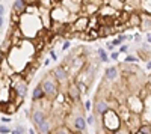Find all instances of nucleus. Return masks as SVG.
<instances>
[{
  "label": "nucleus",
  "instance_id": "nucleus-7",
  "mask_svg": "<svg viewBox=\"0 0 151 134\" xmlns=\"http://www.w3.org/2000/svg\"><path fill=\"white\" fill-rule=\"evenodd\" d=\"M142 124H144V120H142V116L141 115H134V113H132V116H130V119L125 122L124 125L127 127L133 134L136 133V131H139V128L142 127Z\"/></svg>",
  "mask_w": 151,
  "mask_h": 134
},
{
  "label": "nucleus",
  "instance_id": "nucleus-21",
  "mask_svg": "<svg viewBox=\"0 0 151 134\" xmlns=\"http://www.w3.org/2000/svg\"><path fill=\"white\" fill-rule=\"evenodd\" d=\"M44 98H47V96H45V92H44L41 83H40V84H36V88L33 89L32 100H33V101H41V100H44Z\"/></svg>",
  "mask_w": 151,
  "mask_h": 134
},
{
  "label": "nucleus",
  "instance_id": "nucleus-37",
  "mask_svg": "<svg viewBox=\"0 0 151 134\" xmlns=\"http://www.w3.org/2000/svg\"><path fill=\"white\" fill-rule=\"evenodd\" d=\"M129 50V45H119V53H125Z\"/></svg>",
  "mask_w": 151,
  "mask_h": 134
},
{
  "label": "nucleus",
  "instance_id": "nucleus-8",
  "mask_svg": "<svg viewBox=\"0 0 151 134\" xmlns=\"http://www.w3.org/2000/svg\"><path fill=\"white\" fill-rule=\"evenodd\" d=\"M88 24H89V17L79 15V18L73 23V30L77 33H83L88 30Z\"/></svg>",
  "mask_w": 151,
  "mask_h": 134
},
{
  "label": "nucleus",
  "instance_id": "nucleus-20",
  "mask_svg": "<svg viewBox=\"0 0 151 134\" xmlns=\"http://www.w3.org/2000/svg\"><path fill=\"white\" fill-rule=\"evenodd\" d=\"M127 26H129V27H139V26H141V15H139V11L130 14L129 21H127Z\"/></svg>",
  "mask_w": 151,
  "mask_h": 134
},
{
  "label": "nucleus",
  "instance_id": "nucleus-12",
  "mask_svg": "<svg viewBox=\"0 0 151 134\" xmlns=\"http://www.w3.org/2000/svg\"><path fill=\"white\" fill-rule=\"evenodd\" d=\"M144 124L151 125V93L147 95V98L144 100V113L141 115Z\"/></svg>",
  "mask_w": 151,
  "mask_h": 134
},
{
  "label": "nucleus",
  "instance_id": "nucleus-31",
  "mask_svg": "<svg viewBox=\"0 0 151 134\" xmlns=\"http://www.w3.org/2000/svg\"><path fill=\"white\" fill-rule=\"evenodd\" d=\"M136 62H137V57H134V56H127L124 60V63H136Z\"/></svg>",
  "mask_w": 151,
  "mask_h": 134
},
{
  "label": "nucleus",
  "instance_id": "nucleus-3",
  "mask_svg": "<svg viewBox=\"0 0 151 134\" xmlns=\"http://www.w3.org/2000/svg\"><path fill=\"white\" fill-rule=\"evenodd\" d=\"M27 81L26 78H24L23 74H20V72H15L14 76L11 77V83H9V88L15 92L17 96H21V98H24L27 93Z\"/></svg>",
  "mask_w": 151,
  "mask_h": 134
},
{
  "label": "nucleus",
  "instance_id": "nucleus-40",
  "mask_svg": "<svg viewBox=\"0 0 151 134\" xmlns=\"http://www.w3.org/2000/svg\"><path fill=\"white\" fill-rule=\"evenodd\" d=\"M24 2H26V5H36L38 0H24Z\"/></svg>",
  "mask_w": 151,
  "mask_h": 134
},
{
  "label": "nucleus",
  "instance_id": "nucleus-36",
  "mask_svg": "<svg viewBox=\"0 0 151 134\" xmlns=\"http://www.w3.org/2000/svg\"><path fill=\"white\" fill-rule=\"evenodd\" d=\"M113 48H115V47L112 45V42H107V44H106V50H107V51L112 53V51H113Z\"/></svg>",
  "mask_w": 151,
  "mask_h": 134
},
{
  "label": "nucleus",
  "instance_id": "nucleus-47",
  "mask_svg": "<svg viewBox=\"0 0 151 134\" xmlns=\"http://www.w3.org/2000/svg\"><path fill=\"white\" fill-rule=\"evenodd\" d=\"M147 69H151V60H148V62H147Z\"/></svg>",
  "mask_w": 151,
  "mask_h": 134
},
{
  "label": "nucleus",
  "instance_id": "nucleus-14",
  "mask_svg": "<svg viewBox=\"0 0 151 134\" xmlns=\"http://www.w3.org/2000/svg\"><path fill=\"white\" fill-rule=\"evenodd\" d=\"M107 110H110V108H109V100L100 98V100L95 101V105H94V113H95V115L103 116Z\"/></svg>",
  "mask_w": 151,
  "mask_h": 134
},
{
  "label": "nucleus",
  "instance_id": "nucleus-30",
  "mask_svg": "<svg viewBox=\"0 0 151 134\" xmlns=\"http://www.w3.org/2000/svg\"><path fill=\"white\" fill-rule=\"evenodd\" d=\"M113 134H133V133H132V131H130L127 127H125V125H122V127H121L118 131H115Z\"/></svg>",
  "mask_w": 151,
  "mask_h": 134
},
{
  "label": "nucleus",
  "instance_id": "nucleus-42",
  "mask_svg": "<svg viewBox=\"0 0 151 134\" xmlns=\"http://www.w3.org/2000/svg\"><path fill=\"white\" fill-rule=\"evenodd\" d=\"M3 14H5V6L0 3V17H3Z\"/></svg>",
  "mask_w": 151,
  "mask_h": 134
},
{
  "label": "nucleus",
  "instance_id": "nucleus-45",
  "mask_svg": "<svg viewBox=\"0 0 151 134\" xmlns=\"http://www.w3.org/2000/svg\"><path fill=\"white\" fill-rule=\"evenodd\" d=\"M3 62H5V56H3V54H0V65H2Z\"/></svg>",
  "mask_w": 151,
  "mask_h": 134
},
{
  "label": "nucleus",
  "instance_id": "nucleus-9",
  "mask_svg": "<svg viewBox=\"0 0 151 134\" xmlns=\"http://www.w3.org/2000/svg\"><path fill=\"white\" fill-rule=\"evenodd\" d=\"M83 69H85V56L73 57V62H71V66H70V74L77 76Z\"/></svg>",
  "mask_w": 151,
  "mask_h": 134
},
{
  "label": "nucleus",
  "instance_id": "nucleus-44",
  "mask_svg": "<svg viewBox=\"0 0 151 134\" xmlns=\"http://www.w3.org/2000/svg\"><path fill=\"white\" fill-rule=\"evenodd\" d=\"M147 41L151 44V32H148V33H147Z\"/></svg>",
  "mask_w": 151,
  "mask_h": 134
},
{
  "label": "nucleus",
  "instance_id": "nucleus-55",
  "mask_svg": "<svg viewBox=\"0 0 151 134\" xmlns=\"http://www.w3.org/2000/svg\"><path fill=\"white\" fill-rule=\"evenodd\" d=\"M0 91H2V84H0Z\"/></svg>",
  "mask_w": 151,
  "mask_h": 134
},
{
  "label": "nucleus",
  "instance_id": "nucleus-2",
  "mask_svg": "<svg viewBox=\"0 0 151 134\" xmlns=\"http://www.w3.org/2000/svg\"><path fill=\"white\" fill-rule=\"evenodd\" d=\"M101 125H103V130L107 133V134H113L115 131H118L124 122L121 120L119 115L115 112V110H107L103 116H101Z\"/></svg>",
  "mask_w": 151,
  "mask_h": 134
},
{
  "label": "nucleus",
  "instance_id": "nucleus-52",
  "mask_svg": "<svg viewBox=\"0 0 151 134\" xmlns=\"http://www.w3.org/2000/svg\"><path fill=\"white\" fill-rule=\"evenodd\" d=\"M134 134H144V133H142V131H136Z\"/></svg>",
  "mask_w": 151,
  "mask_h": 134
},
{
  "label": "nucleus",
  "instance_id": "nucleus-26",
  "mask_svg": "<svg viewBox=\"0 0 151 134\" xmlns=\"http://www.w3.org/2000/svg\"><path fill=\"white\" fill-rule=\"evenodd\" d=\"M97 54H98V59H100V62H103V63H106V62H109V56H107V53H106V50L104 48H98L97 50Z\"/></svg>",
  "mask_w": 151,
  "mask_h": 134
},
{
  "label": "nucleus",
  "instance_id": "nucleus-24",
  "mask_svg": "<svg viewBox=\"0 0 151 134\" xmlns=\"http://www.w3.org/2000/svg\"><path fill=\"white\" fill-rule=\"evenodd\" d=\"M36 5L40 6V9H48V11H52L56 3H53V0H38Z\"/></svg>",
  "mask_w": 151,
  "mask_h": 134
},
{
  "label": "nucleus",
  "instance_id": "nucleus-43",
  "mask_svg": "<svg viewBox=\"0 0 151 134\" xmlns=\"http://www.w3.org/2000/svg\"><path fill=\"white\" fill-rule=\"evenodd\" d=\"M50 56H52V59H53V60H56V59H58V57H56V53H55L53 50L50 51Z\"/></svg>",
  "mask_w": 151,
  "mask_h": 134
},
{
  "label": "nucleus",
  "instance_id": "nucleus-54",
  "mask_svg": "<svg viewBox=\"0 0 151 134\" xmlns=\"http://www.w3.org/2000/svg\"><path fill=\"white\" fill-rule=\"evenodd\" d=\"M56 2H59V3H60V2H62V0H56Z\"/></svg>",
  "mask_w": 151,
  "mask_h": 134
},
{
  "label": "nucleus",
  "instance_id": "nucleus-50",
  "mask_svg": "<svg viewBox=\"0 0 151 134\" xmlns=\"http://www.w3.org/2000/svg\"><path fill=\"white\" fill-rule=\"evenodd\" d=\"M148 84H150V88H151V76L148 77Z\"/></svg>",
  "mask_w": 151,
  "mask_h": 134
},
{
  "label": "nucleus",
  "instance_id": "nucleus-53",
  "mask_svg": "<svg viewBox=\"0 0 151 134\" xmlns=\"http://www.w3.org/2000/svg\"><path fill=\"white\" fill-rule=\"evenodd\" d=\"M74 2H77V3H82V0H74Z\"/></svg>",
  "mask_w": 151,
  "mask_h": 134
},
{
  "label": "nucleus",
  "instance_id": "nucleus-18",
  "mask_svg": "<svg viewBox=\"0 0 151 134\" xmlns=\"http://www.w3.org/2000/svg\"><path fill=\"white\" fill-rule=\"evenodd\" d=\"M116 113L119 115V118H121V120H122L124 124L127 122V120L130 119V116H132V112H130V108L127 107V104H119Z\"/></svg>",
  "mask_w": 151,
  "mask_h": 134
},
{
  "label": "nucleus",
  "instance_id": "nucleus-16",
  "mask_svg": "<svg viewBox=\"0 0 151 134\" xmlns=\"http://www.w3.org/2000/svg\"><path fill=\"white\" fill-rule=\"evenodd\" d=\"M38 128V133L40 134H47V133H53V128H55V125H53V120H52V118H45V120L41 124V125H38L36 127Z\"/></svg>",
  "mask_w": 151,
  "mask_h": 134
},
{
  "label": "nucleus",
  "instance_id": "nucleus-22",
  "mask_svg": "<svg viewBox=\"0 0 151 134\" xmlns=\"http://www.w3.org/2000/svg\"><path fill=\"white\" fill-rule=\"evenodd\" d=\"M104 77H106V80H109V81L116 80V78H118V68H116V66H109V68H106Z\"/></svg>",
  "mask_w": 151,
  "mask_h": 134
},
{
  "label": "nucleus",
  "instance_id": "nucleus-1",
  "mask_svg": "<svg viewBox=\"0 0 151 134\" xmlns=\"http://www.w3.org/2000/svg\"><path fill=\"white\" fill-rule=\"evenodd\" d=\"M18 27L24 36V39H32L35 36H38V32H42L44 26H42V21L40 18V15H32V14H23L20 17V23H18Z\"/></svg>",
  "mask_w": 151,
  "mask_h": 134
},
{
  "label": "nucleus",
  "instance_id": "nucleus-34",
  "mask_svg": "<svg viewBox=\"0 0 151 134\" xmlns=\"http://www.w3.org/2000/svg\"><path fill=\"white\" fill-rule=\"evenodd\" d=\"M118 57H119V51H112L110 53V59L112 60H118Z\"/></svg>",
  "mask_w": 151,
  "mask_h": 134
},
{
  "label": "nucleus",
  "instance_id": "nucleus-56",
  "mask_svg": "<svg viewBox=\"0 0 151 134\" xmlns=\"http://www.w3.org/2000/svg\"><path fill=\"white\" fill-rule=\"evenodd\" d=\"M47 134H53V133H47Z\"/></svg>",
  "mask_w": 151,
  "mask_h": 134
},
{
  "label": "nucleus",
  "instance_id": "nucleus-27",
  "mask_svg": "<svg viewBox=\"0 0 151 134\" xmlns=\"http://www.w3.org/2000/svg\"><path fill=\"white\" fill-rule=\"evenodd\" d=\"M141 9L151 14V0H142L141 2Z\"/></svg>",
  "mask_w": 151,
  "mask_h": 134
},
{
  "label": "nucleus",
  "instance_id": "nucleus-5",
  "mask_svg": "<svg viewBox=\"0 0 151 134\" xmlns=\"http://www.w3.org/2000/svg\"><path fill=\"white\" fill-rule=\"evenodd\" d=\"M125 104L130 108V112L134 115H142L144 113V98L137 93H132L127 96Z\"/></svg>",
  "mask_w": 151,
  "mask_h": 134
},
{
  "label": "nucleus",
  "instance_id": "nucleus-48",
  "mask_svg": "<svg viewBox=\"0 0 151 134\" xmlns=\"http://www.w3.org/2000/svg\"><path fill=\"white\" fill-rule=\"evenodd\" d=\"M2 26H3V17H0V29H2Z\"/></svg>",
  "mask_w": 151,
  "mask_h": 134
},
{
  "label": "nucleus",
  "instance_id": "nucleus-49",
  "mask_svg": "<svg viewBox=\"0 0 151 134\" xmlns=\"http://www.w3.org/2000/svg\"><path fill=\"white\" fill-rule=\"evenodd\" d=\"M11 134H21V133H18L17 130H12V131H11Z\"/></svg>",
  "mask_w": 151,
  "mask_h": 134
},
{
  "label": "nucleus",
  "instance_id": "nucleus-23",
  "mask_svg": "<svg viewBox=\"0 0 151 134\" xmlns=\"http://www.w3.org/2000/svg\"><path fill=\"white\" fill-rule=\"evenodd\" d=\"M104 5H107V6L113 8V9L118 11V12L124 11V3L121 2V0H104Z\"/></svg>",
  "mask_w": 151,
  "mask_h": 134
},
{
  "label": "nucleus",
  "instance_id": "nucleus-41",
  "mask_svg": "<svg viewBox=\"0 0 151 134\" xmlns=\"http://www.w3.org/2000/svg\"><path fill=\"white\" fill-rule=\"evenodd\" d=\"M119 44H122V42H121V41H119L118 38H116V39H113V41H112V45H113V47H116V45H119Z\"/></svg>",
  "mask_w": 151,
  "mask_h": 134
},
{
  "label": "nucleus",
  "instance_id": "nucleus-15",
  "mask_svg": "<svg viewBox=\"0 0 151 134\" xmlns=\"http://www.w3.org/2000/svg\"><path fill=\"white\" fill-rule=\"evenodd\" d=\"M139 15H141V26L139 29L144 32H151V14L145 11H139Z\"/></svg>",
  "mask_w": 151,
  "mask_h": 134
},
{
  "label": "nucleus",
  "instance_id": "nucleus-25",
  "mask_svg": "<svg viewBox=\"0 0 151 134\" xmlns=\"http://www.w3.org/2000/svg\"><path fill=\"white\" fill-rule=\"evenodd\" d=\"M5 107H3V112H6V113H14L17 108H18V105L14 103V101H9V103H6V104H3Z\"/></svg>",
  "mask_w": 151,
  "mask_h": 134
},
{
  "label": "nucleus",
  "instance_id": "nucleus-4",
  "mask_svg": "<svg viewBox=\"0 0 151 134\" xmlns=\"http://www.w3.org/2000/svg\"><path fill=\"white\" fill-rule=\"evenodd\" d=\"M41 86L45 92V96L48 100H55L58 93H59V83L56 81V78L53 77V74L50 76H45L41 81Z\"/></svg>",
  "mask_w": 151,
  "mask_h": 134
},
{
  "label": "nucleus",
  "instance_id": "nucleus-32",
  "mask_svg": "<svg viewBox=\"0 0 151 134\" xmlns=\"http://www.w3.org/2000/svg\"><path fill=\"white\" fill-rule=\"evenodd\" d=\"M11 130L6 127V125H0V134H9Z\"/></svg>",
  "mask_w": 151,
  "mask_h": 134
},
{
  "label": "nucleus",
  "instance_id": "nucleus-39",
  "mask_svg": "<svg viewBox=\"0 0 151 134\" xmlns=\"http://www.w3.org/2000/svg\"><path fill=\"white\" fill-rule=\"evenodd\" d=\"M85 110H91V101L89 100H88V101H85Z\"/></svg>",
  "mask_w": 151,
  "mask_h": 134
},
{
  "label": "nucleus",
  "instance_id": "nucleus-11",
  "mask_svg": "<svg viewBox=\"0 0 151 134\" xmlns=\"http://www.w3.org/2000/svg\"><path fill=\"white\" fill-rule=\"evenodd\" d=\"M60 5L67 8L73 15H80L82 14V3H77V2H74V0H62Z\"/></svg>",
  "mask_w": 151,
  "mask_h": 134
},
{
  "label": "nucleus",
  "instance_id": "nucleus-46",
  "mask_svg": "<svg viewBox=\"0 0 151 134\" xmlns=\"http://www.w3.org/2000/svg\"><path fill=\"white\" fill-rule=\"evenodd\" d=\"M2 120H3V122H5V124H8V122H11V119H9V118H2Z\"/></svg>",
  "mask_w": 151,
  "mask_h": 134
},
{
  "label": "nucleus",
  "instance_id": "nucleus-35",
  "mask_svg": "<svg viewBox=\"0 0 151 134\" xmlns=\"http://www.w3.org/2000/svg\"><path fill=\"white\" fill-rule=\"evenodd\" d=\"M70 47H71V42H70V41H65L64 45H62V50H68Z\"/></svg>",
  "mask_w": 151,
  "mask_h": 134
},
{
  "label": "nucleus",
  "instance_id": "nucleus-29",
  "mask_svg": "<svg viewBox=\"0 0 151 134\" xmlns=\"http://www.w3.org/2000/svg\"><path fill=\"white\" fill-rule=\"evenodd\" d=\"M76 84H77V88H79V91H80V93L83 95H86L88 93V89H89V86H88V84L86 83H82V81H79V83H76Z\"/></svg>",
  "mask_w": 151,
  "mask_h": 134
},
{
  "label": "nucleus",
  "instance_id": "nucleus-13",
  "mask_svg": "<svg viewBox=\"0 0 151 134\" xmlns=\"http://www.w3.org/2000/svg\"><path fill=\"white\" fill-rule=\"evenodd\" d=\"M67 95H68V98H70L73 103H79V101H80L82 93H80V91H79V88H77V84H76V81H74V83L71 81V83L68 84Z\"/></svg>",
  "mask_w": 151,
  "mask_h": 134
},
{
  "label": "nucleus",
  "instance_id": "nucleus-51",
  "mask_svg": "<svg viewBox=\"0 0 151 134\" xmlns=\"http://www.w3.org/2000/svg\"><path fill=\"white\" fill-rule=\"evenodd\" d=\"M29 134H35V130H29Z\"/></svg>",
  "mask_w": 151,
  "mask_h": 134
},
{
  "label": "nucleus",
  "instance_id": "nucleus-10",
  "mask_svg": "<svg viewBox=\"0 0 151 134\" xmlns=\"http://www.w3.org/2000/svg\"><path fill=\"white\" fill-rule=\"evenodd\" d=\"M45 118H47V113H45L44 110H41V108H36V107H33V108H32L30 119H32V122H33V125H35V127L41 125V124L44 122V120H45Z\"/></svg>",
  "mask_w": 151,
  "mask_h": 134
},
{
  "label": "nucleus",
  "instance_id": "nucleus-17",
  "mask_svg": "<svg viewBox=\"0 0 151 134\" xmlns=\"http://www.w3.org/2000/svg\"><path fill=\"white\" fill-rule=\"evenodd\" d=\"M26 2L24 0H14V3H12V12L17 15H23L26 14Z\"/></svg>",
  "mask_w": 151,
  "mask_h": 134
},
{
  "label": "nucleus",
  "instance_id": "nucleus-28",
  "mask_svg": "<svg viewBox=\"0 0 151 134\" xmlns=\"http://www.w3.org/2000/svg\"><path fill=\"white\" fill-rule=\"evenodd\" d=\"M53 134H73V131H71L68 127H58V128L53 131Z\"/></svg>",
  "mask_w": 151,
  "mask_h": 134
},
{
  "label": "nucleus",
  "instance_id": "nucleus-19",
  "mask_svg": "<svg viewBox=\"0 0 151 134\" xmlns=\"http://www.w3.org/2000/svg\"><path fill=\"white\" fill-rule=\"evenodd\" d=\"M86 120H85V118L82 116V115H77L74 118V130L76 131H80V133H83L85 130H86Z\"/></svg>",
  "mask_w": 151,
  "mask_h": 134
},
{
  "label": "nucleus",
  "instance_id": "nucleus-6",
  "mask_svg": "<svg viewBox=\"0 0 151 134\" xmlns=\"http://www.w3.org/2000/svg\"><path fill=\"white\" fill-rule=\"evenodd\" d=\"M52 74L53 77L56 78V81L59 84H70L68 80H70V72L65 69V68H62V66H56L53 71H52Z\"/></svg>",
  "mask_w": 151,
  "mask_h": 134
},
{
  "label": "nucleus",
  "instance_id": "nucleus-33",
  "mask_svg": "<svg viewBox=\"0 0 151 134\" xmlns=\"http://www.w3.org/2000/svg\"><path fill=\"white\" fill-rule=\"evenodd\" d=\"M86 122L89 124V125H94V124H95V118H94V115H89V116H88Z\"/></svg>",
  "mask_w": 151,
  "mask_h": 134
},
{
  "label": "nucleus",
  "instance_id": "nucleus-38",
  "mask_svg": "<svg viewBox=\"0 0 151 134\" xmlns=\"http://www.w3.org/2000/svg\"><path fill=\"white\" fill-rule=\"evenodd\" d=\"M17 131H18V133H21V134H24V133H26L27 130H26V128H24L23 125H18V127H17Z\"/></svg>",
  "mask_w": 151,
  "mask_h": 134
}]
</instances>
